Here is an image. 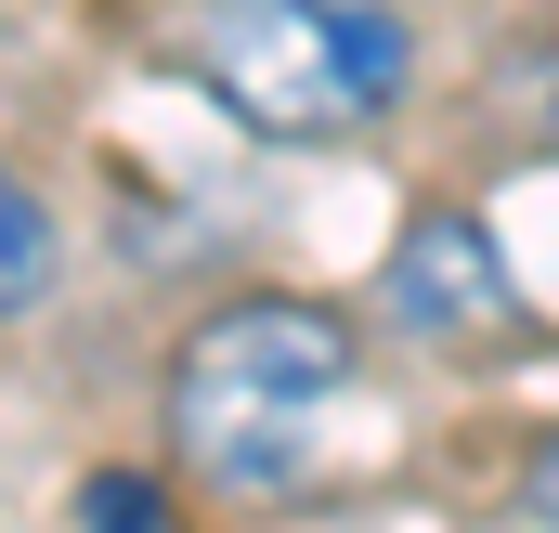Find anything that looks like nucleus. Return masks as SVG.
Segmentation results:
<instances>
[{
	"mask_svg": "<svg viewBox=\"0 0 559 533\" xmlns=\"http://www.w3.org/2000/svg\"><path fill=\"white\" fill-rule=\"evenodd\" d=\"M534 508H547V521H559V442H547V455H534Z\"/></svg>",
	"mask_w": 559,
	"mask_h": 533,
	"instance_id": "nucleus-6",
	"label": "nucleus"
},
{
	"mask_svg": "<svg viewBox=\"0 0 559 533\" xmlns=\"http://www.w3.org/2000/svg\"><path fill=\"white\" fill-rule=\"evenodd\" d=\"M195 79L261 143H352L417 79V39L378 0H222L195 26Z\"/></svg>",
	"mask_w": 559,
	"mask_h": 533,
	"instance_id": "nucleus-2",
	"label": "nucleus"
},
{
	"mask_svg": "<svg viewBox=\"0 0 559 533\" xmlns=\"http://www.w3.org/2000/svg\"><path fill=\"white\" fill-rule=\"evenodd\" d=\"M79 533H182V508H169L156 469H92L79 482Z\"/></svg>",
	"mask_w": 559,
	"mask_h": 533,
	"instance_id": "nucleus-4",
	"label": "nucleus"
},
{
	"mask_svg": "<svg viewBox=\"0 0 559 533\" xmlns=\"http://www.w3.org/2000/svg\"><path fill=\"white\" fill-rule=\"evenodd\" d=\"M391 312L429 325V339H481V325H508V312H521V286H508L495 235H481L468 209H417V222H404V248H391Z\"/></svg>",
	"mask_w": 559,
	"mask_h": 533,
	"instance_id": "nucleus-3",
	"label": "nucleus"
},
{
	"mask_svg": "<svg viewBox=\"0 0 559 533\" xmlns=\"http://www.w3.org/2000/svg\"><path fill=\"white\" fill-rule=\"evenodd\" d=\"M481 533H559V521H547V508H521V521H481Z\"/></svg>",
	"mask_w": 559,
	"mask_h": 533,
	"instance_id": "nucleus-7",
	"label": "nucleus"
},
{
	"mask_svg": "<svg viewBox=\"0 0 559 533\" xmlns=\"http://www.w3.org/2000/svg\"><path fill=\"white\" fill-rule=\"evenodd\" d=\"M39 261H52V222H39V196H26V182L0 169V312H13L26 286H39Z\"/></svg>",
	"mask_w": 559,
	"mask_h": 533,
	"instance_id": "nucleus-5",
	"label": "nucleus"
},
{
	"mask_svg": "<svg viewBox=\"0 0 559 533\" xmlns=\"http://www.w3.org/2000/svg\"><path fill=\"white\" fill-rule=\"evenodd\" d=\"M169 442L222 495H312L365 442V339L325 299H222L169 352Z\"/></svg>",
	"mask_w": 559,
	"mask_h": 533,
	"instance_id": "nucleus-1",
	"label": "nucleus"
}]
</instances>
